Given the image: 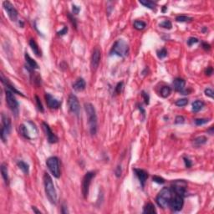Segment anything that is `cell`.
Returning <instances> with one entry per match:
<instances>
[{"mask_svg":"<svg viewBox=\"0 0 214 214\" xmlns=\"http://www.w3.org/2000/svg\"><path fill=\"white\" fill-rule=\"evenodd\" d=\"M140 4H142L143 6H145L146 8H148V9L152 10L155 9L156 6H157V4L153 1H151V0H141Z\"/></svg>","mask_w":214,"mask_h":214,"instance_id":"cell-24","label":"cell"},{"mask_svg":"<svg viewBox=\"0 0 214 214\" xmlns=\"http://www.w3.org/2000/svg\"><path fill=\"white\" fill-rule=\"evenodd\" d=\"M171 89L170 86H165L162 87V89H161V95H162L163 98H167V96H169L170 94H171Z\"/></svg>","mask_w":214,"mask_h":214,"instance_id":"cell-27","label":"cell"},{"mask_svg":"<svg viewBox=\"0 0 214 214\" xmlns=\"http://www.w3.org/2000/svg\"><path fill=\"white\" fill-rule=\"evenodd\" d=\"M42 127H43L44 131V133H45L46 136H47L48 141H49V142L51 143V144L58 142L59 138L57 137V136H56L55 134L53 132L52 130L50 129L49 125L47 123L43 122V123H42Z\"/></svg>","mask_w":214,"mask_h":214,"instance_id":"cell-13","label":"cell"},{"mask_svg":"<svg viewBox=\"0 0 214 214\" xmlns=\"http://www.w3.org/2000/svg\"><path fill=\"white\" fill-rule=\"evenodd\" d=\"M202 47H203V49H204L205 50H209L210 49H211L210 44H208L207 43H202Z\"/></svg>","mask_w":214,"mask_h":214,"instance_id":"cell-48","label":"cell"},{"mask_svg":"<svg viewBox=\"0 0 214 214\" xmlns=\"http://www.w3.org/2000/svg\"><path fill=\"white\" fill-rule=\"evenodd\" d=\"M176 20L177 22H187V21H191L192 19L188 16H185V15H179L176 18Z\"/></svg>","mask_w":214,"mask_h":214,"instance_id":"cell-30","label":"cell"},{"mask_svg":"<svg viewBox=\"0 0 214 214\" xmlns=\"http://www.w3.org/2000/svg\"><path fill=\"white\" fill-rule=\"evenodd\" d=\"M207 132H210L211 135H213V126H211V128L207 131Z\"/></svg>","mask_w":214,"mask_h":214,"instance_id":"cell-50","label":"cell"},{"mask_svg":"<svg viewBox=\"0 0 214 214\" xmlns=\"http://www.w3.org/2000/svg\"><path fill=\"white\" fill-rule=\"evenodd\" d=\"M46 164L53 176L56 178H59L60 176V168H59V158L56 157H49L46 161Z\"/></svg>","mask_w":214,"mask_h":214,"instance_id":"cell-6","label":"cell"},{"mask_svg":"<svg viewBox=\"0 0 214 214\" xmlns=\"http://www.w3.org/2000/svg\"><path fill=\"white\" fill-rule=\"evenodd\" d=\"M17 165H18V167L20 170H22V171L24 172V174H26V175H28L29 173V166L26 163V162H24V161H19V162H17Z\"/></svg>","mask_w":214,"mask_h":214,"instance_id":"cell-22","label":"cell"},{"mask_svg":"<svg viewBox=\"0 0 214 214\" xmlns=\"http://www.w3.org/2000/svg\"><path fill=\"white\" fill-rule=\"evenodd\" d=\"M19 134H20L22 136H24V137L26 138V139H30L29 131H28V129H27V127H26L24 125H19Z\"/></svg>","mask_w":214,"mask_h":214,"instance_id":"cell-26","label":"cell"},{"mask_svg":"<svg viewBox=\"0 0 214 214\" xmlns=\"http://www.w3.org/2000/svg\"><path fill=\"white\" fill-rule=\"evenodd\" d=\"M3 6L9 15V19L12 21H16V19L18 18V11L14 7V5L9 1H4V2H3Z\"/></svg>","mask_w":214,"mask_h":214,"instance_id":"cell-12","label":"cell"},{"mask_svg":"<svg viewBox=\"0 0 214 214\" xmlns=\"http://www.w3.org/2000/svg\"><path fill=\"white\" fill-rule=\"evenodd\" d=\"M67 32H68V28L67 27H64V29L58 32V34L59 35H65V33H67Z\"/></svg>","mask_w":214,"mask_h":214,"instance_id":"cell-47","label":"cell"},{"mask_svg":"<svg viewBox=\"0 0 214 214\" xmlns=\"http://www.w3.org/2000/svg\"><path fill=\"white\" fill-rule=\"evenodd\" d=\"M204 93H205V95H207V96H208V97H210V98L213 99L214 92L212 89H209V88H208V89H206L204 91Z\"/></svg>","mask_w":214,"mask_h":214,"instance_id":"cell-38","label":"cell"},{"mask_svg":"<svg viewBox=\"0 0 214 214\" xmlns=\"http://www.w3.org/2000/svg\"><path fill=\"white\" fill-rule=\"evenodd\" d=\"M29 45H30V47L32 49V50H33V54L36 55V56H38V57H41V51H40V49H39V48H38V45L37 44V43L35 42V40L33 39V38H31L30 40H29Z\"/></svg>","mask_w":214,"mask_h":214,"instance_id":"cell-20","label":"cell"},{"mask_svg":"<svg viewBox=\"0 0 214 214\" xmlns=\"http://www.w3.org/2000/svg\"><path fill=\"white\" fill-rule=\"evenodd\" d=\"M45 100L47 105L50 109H58L60 106V102L49 93L45 94Z\"/></svg>","mask_w":214,"mask_h":214,"instance_id":"cell-15","label":"cell"},{"mask_svg":"<svg viewBox=\"0 0 214 214\" xmlns=\"http://www.w3.org/2000/svg\"><path fill=\"white\" fill-rule=\"evenodd\" d=\"M143 213H146V214L157 213V211H156V208H155V206H154L152 203H147V204L144 207Z\"/></svg>","mask_w":214,"mask_h":214,"instance_id":"cell-23","label":"cell"},{"mask_svg":"<svg viewBox=\"0 0 214 214\" xmlns=\"http://www.w3.org/2000/svg\"><path fill=\"white\" fill-rule=\"evenodd\" d=\"M86 84L85 80L82 79V78H79V79H77L75 82L73 84V88H74L75 91H82L86 89Z\"/></svg>","mask_w":214,"mask_h":214,"instance_id":"cell-18","label":"cell"},{"mask_svg":"<svg viewBox=\"0 0 214 214\" xmlns=\"http://www.w3.org/2000/svg\"><path fill=\"white\" fill-rule=\"evenodd\" d=\"M129 54V46L122 39L115 41L111 48L110 54V55H117L119 57H125Z\"/></svg>","mask_w":214,"mask_h":214,"instance_id":"cell-4","label":"cell"},{"mask_svg":"<svg viewBox=\"0 0 214 214\" xmlns=\"http://www.w3.org/2000/svg\"><path fill=\"white\" fill-rule=\"evenodd\" d=\"M134 171L136 173V175L138 177L139 181L141 182V185L142 186V188L145 186L146 184V181L147 180L148 178V173L146 171H144L142 169H137V168H135Z\"/></svg>","mask_w":214,"mask_h":214,"instance_id":"cell-16","label":"cell"},{"mask_svg":"<svg viewBox=\"0 0 214 214\" xmlns=\"http://www.w3.org/2000/svg\"><path fill=\"white\" fill-rule=\"evenodd\" d=\"M187 103H188V100L187 99H180V100H177L176 101V105L177 106H179V107H182V106H185V105H187Z\"/></svg>","mask_w":214,"mask_h":214,"instance_id":"cell-33","label":"cell"},{"mask_svg":"<svg viewBox=\"0 0 214 214\" xmlns=\"http://www.w3.org/2000/svg\"><path fill=\"white\" fill-rule=\"evenodd\" d=\"M186 189H187V183L184 180H176L174 181L171 184V190L175 192L176 195L185 197L186 195Z\"/></svg>","mask_w":214,"mask_h":214,"instance_id":"cell-7","label":"cell"},{"mask_svg":"<svg viewBox=\"0 0 214 214\" xmlns=\"http://www.w3.org/2000/svg\"><path fill=\"white\" fill-rule=\"evenodd\" d=\"M183 160H184V162H185V166L186 168H190L192 165V163L191 162V160L188 158V157H183Z\"/></svg>","mask_w":214,"mask_h":214,"instance_id":"cell-41","label":"cell"},{"mask_svg":"<svg viewBox=\"0 0 214 214\" xmlns=\"http://www.w3.org/2000/svg\"><path fill=\"white\" fill-rule=\"evenodd\" d=\"M184 204V200H183V197L175 194V197L172 196L170 203H169V207H171V209L174 212H179L182 209V207Z\"/></svg>","mask_w":214,"mask_h":214,"instance_id":"cell-10","label":"cell"},{"mask_svg":"<svg viewBox=\"0 0 214 214\" xmlns=\"http://www.w3.org/2000/svg\"><path fill=\"white\" fill-rule=\"evenodd\" d=\"M68 17H69V19H70V22L72 23V24L74 25V27L75 28H76L77 27V24H76V20L75 18H73V16L71 15H70V14H68Z\"/></svg>","mask_w":214,"mask_h":214,"instance_id":"cell-44","label":"cell"},{"mask_svg":"<svg viewBox=\"0 0 214 214\" xmlns=\"http://www.w3.org/2000/svg\"><path fill=\"white\" fill-rule=\"evenodd\" d=\"M152 180L153 181H155V182H157L158 184H163L164 182H165V180L161 177V176H154L152 177Z\"/></svg>","mask_w":214,"mask_h":214,"instance_id":"cell-35","label":"cell"},{"mask_svg":"<svg viewBox=\"0 0 214 214\" xmlns=\"http://www.w3.org/2000/svg\"><path fill=\"white\" fill-rule=\"evenodd\" d=\"M100 50L98 49V48H95V49L93 50V53H92V55H91V69L92 70H96L97 68L100 65Z\"/></svg>","mask_w":214,"mask_h":214,"instance_id":"cell-14","label":"cell"},{"mask_svg":"<svg viewBox=\"0 0 214 214\" xmlns=\"http://www.w3.org/2000/svg\"><path fill=\"white\" fill-rule=\"evenodd\" d=\"M209 121V119H196L194 120V122L197 125H204L207 124Z\"/></svg>","mask_w":214,"mask_h":214,"instance_id":"cell-34","label":"cell"},{"mask_svg":"<svg viewBox=\"0 0 214 214\" xmlns=\"http://www.w3.org/2000/svg\"><path fill=\"white\" fill-rule=\"evenodd\" d=\"M160 27H162V28H164V29H171V27H172V24H171V21H169V20H165V21H163L162 23L160 24Z\"/></svg>","mask_w":214,"mask_h":214,"instance_id":"cell-32","label":"cell"},{"mask_svg":"<svg viewBox=\"0 0 214 214\" xmlns=\"http://www.w3.org/2000/svg\"><path fill=\"white\" fill-rule=\"evenodd\" d=\"M186 81L183 79L181 78H176L173 81V86L176 91H179V92H183V90L185 88Z\"/></svg>","mask_w":214,"mask_h":214,"instance_id":"cell-17","label":"cell"},{"mask_svg":"<svg viewBox=\"0 0 214 214\" xmlns=\"http://www.w3.org/2000/svg\"><path fill=\"white\" fill-rule=\"evenodd\" d=\"M123 89H124V83L123 82H120V83L117 84V86L115 87V91H116L117 94H120V93L122 92Z\"/></svg>","mask_w":214,"mask_h":214,"instance_id":"cell-36","label":"cell"},{"mask_svg":"<svg viewBox=\"0 0 214 214\" xmlns=\"http://www.w3.org/2000/svg\"><path fill=\"white\" fill-rule=\"evenodd\" d=\"M172 190L169 187H164L162 188L161 192L158 193L156 201L159 207L162 208H167L169 207V203L172 197Z\"/></svg>","mask_w":214,"mask_h":214,"instance_id":"cell-3","label":"cell"},{"mask_svg":"<svg viewBox=\"0 0 214 214\" xmlns=\"http://www.w3.org/2000/svg\"><path fill=\"white\" fill-rule=\"evenodd\" d=\"M85 110L88 115V125L91 135H95L97 132V116L94 105L91 103L85 104Z\"/></svg>","mask_w":214,"mask_h":214,"instance_id":"cell-2","label":"cell"},{"mask_svg":"<svg viewBox=\"0 0 214 214\" xmlns=\"http://www.w3.org/2000/svg\"><path fill=\"white\" fill-rule=\"evenodd\" d=\"M15 93L12 92L9 90L6 89L5 91V98H6V103L8 106L9 107L13 114H15V116H17L19 114V103L15 98Z\"/></svg>","mask_w":214,"mask_h":214,"instance_id":"cell-5","label":"cell"},{"mask_svg":"<svg viewBox=\"0 0 214 214\" xmlns=\"http://www.w3.org/2000/svg\"><path fill=\"white\" fill-rule=\"evenodd\" d=\"M147 24L143 21H140V20H136L134 22V28L137 30H142L146 28Z\"/></svg>","mask_w":214,"mask_h":214,"instance_id":"cell-28","label":"cell"},{"mask_svg":"<svg viewBox=\"0 0 214 214\" xmlns=\"http://www.w3.org/2000/svg\"><path fill=\"white\" fill-rule=\"evenodd\" d=\"M68 105H69V108L70 110L72 113H74L76 115H79L80 111H81V105H80V102L78 100V98L75 95H70L69 99H68Z\"/></svg>","mask_w":214,"mask_h":214,"instance_id":"cell-11","label":"cell"},{"mask_svg":"<svg viewBox=\"0 0 214 214\" xmlns=\"http://www.w3.org/2000/svg\"><path fill=\"white\" fill-rule=\"evenodd\" d=\"M198 42V39L197 38H194V37H191V38H188V40H187V44L189 45V46H192V44H197Z\"/></svg>","mask_w":214,"mask_h":214,"instance_id":"cell-39","label":"cell"},{"mask_svg":"<svg viewBox=\"0 0 214 214\" xmlns=\"http://www.w3.org/2000/svg\"><path fill=\"white\" fill-rule=\"evenodd\" d=\"M121 172H122V171H121V167H120V166H118V167H116L115 171V173L116 176L119 177V176H121Z\"/></svg>","mask_w":214,"mask_h":214,"instance_id":"cell-45","label":"cell"},{"mask_svg":"<svg viewBox=\"0 0 214 214\" xmlns=\"http://www.w3.org/2000/svg\"><path fill=\"white\" fill-rule=\"evenodd\" d=\"M204 103L201 100H196L192 103V111L193 112H198L203 108Z\"/></svg>","mask_w":214,"mask_h":214,"instance_id":"cell-25","label":"cell"},{"mask_svg":"<svg viewBox=\"0 0 214 214\" xmlns=\"http://www.w3.org/2000/svg\"><path fill=\"white\" fill-rule=\"evenodd\" d=\"M141 95H142V97L144 98V100H145V103L148 105L149 104V100H150V97H149V95H148L147 93H146L145 91H142V93H141Z\"/></svg>","mask_w":214,"mask_h":214,"instance_id":"cell-42","label":"cell"},{"mask_svg":"<svg viewBox=\"0 0 214 214\" xmlns=\"http://www.w3.org/2000/svg\"><path fill=\"white\" fill-rule=\"evenodd\" d=\"M95 176V172L93 171H89L87 172L82 181V194L84 196V197L86 198L89 194V189H90V186H91V180L94 178Z\"/></svg>","mask_w":214,"mask_h":214,"instance_id":"cell-9","label":"cell"},{"mask_svg":"<svg viewBox=\"0 0 214 214\" xmlns=\"http://www.w3.org/2000/svg\"><path fill=\"white\" fill-rule=\"evenodd\" d=\"M207 142V138L205 137V136H198V137H197L194 140V144H195L196 146H197V147H199V146H202V145H203L205 143Z\"/></svg>","mask_w":214,"mask_h":214,"instance_id":"cell-29","label":"cell"},{"mask_svg":"<svg viewBox=\"0 0 214 214\" xmlns=\"http://www.w3.org/2000/svg\"><path fill=\"white\" fill-rule=\"evenodd\" d=\"M72 10H73V14L74 15H78L79 14V12H80V10H81V9H80V7H78V6H76V5H75V4H73L72 5Z\"/></svg>","mask_w":214,"mask_h":214,"instance_id":"cell-43","label":"cell"},{"mask_svg":"<svg viewBox=\"0 0 214 214\" xmlns=\"http://www.w3.org/2000/svg\"><path fill=\"white\" fill-rule=\"evenodd\" d=\"M2 122H3V127L1 129V138L3 140V141L5 142L7 141V136L10 133V130H11V120H10L9 116L3 113L2 114Z\"/></svg>","mask_w":214,"mask_h":214,"instance_id":"cell-8","label":"cell"},{"mask_svg":"<svg viewBox=\"0 0 214 214\" xmlns=\"http://www.w3.org/2000/svg\"><path fill=\"white\" fill-rule=\"evenodd\" d=\"M167 51L165 48H162L160 50L157 51V56L159 59H163V58L167 57Z\"/></svg>","mask_w":214,"mask_h":214,"instance_id":"cell-31","label":"cell"},{"mask_svg":"<svg viewBox=\"0 0 214 214\" xmlns=\"http://www.w3.org/2000/svg\"><path fill=\"white\" fill-rule=\"evenodd\" d=\"M1 173H2V176L4 180V182L6 185L9 186V173H8V168L5 164H2L1 165Z\"/></svg>","mask_w":214,"mask_h":214,"instance_id":"cell-21","label":"cell"},{"mask_svg":"<svg viewBox=\"0 0 214 214\" xmlns=\"http://www.w3.org/2000/svg\"><path fill=\"white\" fill-rule=\"evenodd\" d=\"M213 67H207V69L206 70V71H205V73H206V75H208V76H210V75H212V74H213Z\"/></svg>","mask_w":214,"mask_h":214,"instance_id":"cell-46","label":"cell"},{"mask_svg":"<svg viewBox=\"0 0 214 214\" xmlns=\"http://www.w3.org/2000/svg\"><path fill=\"white\" fill-rule=\"evenodd\" d=\"M32 209H33V212H34V213H40V211H38V210L35 207H32Z\"/></svg>","mask_w":214,"mask_h":214,"instance_id":"cell-49","label":"cell"},{"mask_svg":"<svg viewBox=\"0 0 214 214\" xmlns=\"http://www.w3.org/2000/svg\"><path fill=\"white\" fill-rule=\"evenodd\" d=\"M25 59H26V62H27V65H28L29 70H35V69H38V64L29 56L28 53H25Z\"/></svg>","mask_w":214,"mask_h":214,"instance_id":"cell-19","label":"cell"},{"mask_svg":"<svg viewBox=\"0 0 214 214\" xmlns=\"http://www.w3.org/2000/svg\"><path fill=\"white\" fill-rule=\"evenodd\" d=\"M185 122V118L182 115H177L175 120V123L176 124H183Z\"/></svg>","mask_w":214,"mask_h":214,"instance_id":"cell-40","label":"cell"},{"mask_svg":"<svg viewBox=\"0 0 214 214\" xmlns=\"http://www.w3.org/2000/svg\"><path fill=\"white\" fill-rule=\"evenodd\" d=\"M35 99H36V103H37V106H38V110H40L41 112H44V107L43 105H42V102L40 101L39 98H38L37 95L35 96Z\"/></svg>","mask_w":214,"mask_h":214,"instance_id":"cell-37","label":"cell"},{"mask_svg":"<svg viewBox=\"0 0 214 214\" xmlns=\"http://www.w3.org/2000/svg\"><path fill=\"white\" fill-rule=\"evenodd\" d=\"M44 190L47 196L48 199L52 204H56L57 202V192L54 188V185L53 183L52 178L50 176L45 173L44 176Z\"/></svg>","mask_w":214,"mask_h":214,"instance_id":"cell-1","label":"cell"}]
</instances>
